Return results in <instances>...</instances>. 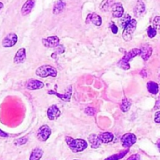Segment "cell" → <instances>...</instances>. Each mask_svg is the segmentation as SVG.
<instances>
[{"label":"cell","mask_w":160,"mask_h":160,"mask_svg":"<svg viewBox=\"0 0 160 160\" xmlns=\"http://www.w3.org/2000/svg\"><path fill=\"white\" fill-rule=\"evenodd\" d=\"M127 160H141V158H140V155L138 154H134V155H132L131 156L129 157Z\"/></svg>","instance_id":"cell-32"},{"label":"cell","mask_w":160,"mask_h":160,"mask_svg":"<svg viewBox=\"0 0 160 160\" xmlns=\"http://www.w3.org/2000/svg\"><path fill=\"white\" fill-rule=\"evenodd\" d=\"M51 135V129L47 125H43L38 129L37 138L39 141H46Z\"/></svg>","instance_id":"cell-5"},{"label":"cell","mask_w":160,"mask_h":160,"mask_svg":"<svg viewBox=\"0 0 160 160\" xmlns=\"http://www.w3.org/2000/svg\"><path fill=\"white\" fill-rule=\"evenodd\" d=\"M131 20H132L131 17H130L129 14H127L124 18H122V20H121V26L124 28L128 24V23L130 22Z\"/></svg>","instance_id":"cell-26"},{"label":"cell","mask_w":160,"mask_h":160,"mask_svg":"<svg viewBox=\"0 0 160 160\" xmlns=\"http://www.w3.org/2000/svg\"><path fill=\"white\" fill-rule=\"evenodd\" d=\"M155 122L160 124V111L156 112L155 114Z\"/></svg>","instance_id":"cell-33"},{"label":"cell","mask_w":160,"mask_h":160,"mask_svg":"<svg viewBox=\"0 0 160 160\" xmlns=\"http://www.w3.org/2000/svg\"><path fill=\"white\" fill-rule=\"evenodd\" d=\"M44 83L39 80L36 79H30L26 83V88L30 90H40V89L43 88Z\"/></svg>","instance_id":"cell-9"},{"label":"cell","mask_w":160,"mask_h":160,"mask_svg":"<svg viewBox=\"0 0 160 160\" xmlns=\"http://www.w3.org/2000/svg\"><path fill=\"white\" fill-rule=\"evenodd\" d=\"M34 5H35L34 0H27L25 3L23 5L22 8H21V14L23 16H26V15L29 14L32 10V9H33Z\"/></svg>","instance_id":"cell-17"},{"label":"cell","mask_w":160,"mask_h":160,"mask_svg":"<svg viewBox=\"0 0 160 160\" xmlns=\"http://www.w3.org/2000/svg\"><path fill=\"white\" fill-rule=\"evenodd\" d=\"M88 141L91 145L92 148H98L101 144L99 138H98V136L96 134H90L88 138Z\"/></svg>","instance_id":"cell-19"},{"label":"cell","mask_w":160,"mask_h":160,"mask_svg":"<svg viewBox=\"0 0 160 160\" xmlns=\"http://www.w3.org/2000/svg\"><path fill=\"white\" fill-rule=\"evenodd\" d=\"M156 34H157L156 29H155L153 27H152V26L148 27V35L149 38H154V37L156 35Z\"/></svg>","instance_id":"cell-28"},{"label":"cell","mask_w":160,"mask_h":160,"mask_svg":"<svg viewBox=\"0 0 160 160\" xmlns=\"http://www.w3.org/2000/svg\"><path fill=\"white\" fill-rule=\"evenodd\" d=\"M85 113L87 115H90V116H93V115H94L96 114V110H95V108H93L92 107H87L85 109Z\"/></svg>","instance_id":"cell-30"},{"label":"cell","mask_w":160,"mask_h":160,"mask_svg":"<svg viewBox=\"0 0 160 160\" xmlns=\"http://www.w3.org/2000/svg\"><path fill=\"white\" fill-rule=\"evenodd\" d=\"M65 2H64V0H58V2L54 4V7H53V14H59L61 12L64 10V7H65Z\"/></svg>","instance_id":"cell-20"},{"label":"cell","mask_w":160,"mask_h":160,"mask_svg":"<svg viewBox=\"0 0 160 160\" xmlns=\"http://www.w3.org/2000/svg\"><path fill=\"white\" fill-rule=\"evenodd\" d=\"M137 137L132 133H127L124 134L121 138V142L123 147L130 148L136 143Z\"/></svg>","instance_id":"cell-6"},{"label":"cell","mask_w":160,"mask_h":160,"mask_svg":"<svg viewBox=\"0 0 160 160\" xmlns=\"http://www.w3.org/2000/svg\"><path fill=\"white\" fill-rule=\"evenodd\" d=\"M42 44L45 47L47 48H53L59 46L60 39L58 36L53 35V36H50L47 38H43L42 40Z\"/></svg>","instance_id":"cell-8"},{"label":"cell","mask_w":160,"mask_h":160,"mask_svg":"<svg viewBox=\"0 0 160 160\" xmlns=\"http://www.w3.org/2000/svg\"><path fill=\"white\" fill-rule=\"evenodd\" d=\"M140 50H141V54L140 55H141V58H142L144 61H148L152 53V47L149 45H148V44H145V45H143Z\"/></svg>","instance_id":"cell-16"},{"label":"cell","mask_w":160,"mask_h":160,"mask_svg":"<svg viewBox=\"0 0 160 160\" xmlns=\"http://www.w3.org/2000/svg\"><path fill=\"white\" fill-rule=\"evenodd\" d=\"M141 75L142 77H144V78H145L146 76H147V72H146V71L145 70H142L141 72Z\"/></svg>","instance_id":"cell-36"},{"label":"cell","mask_w":160,"mask_h":160,"mask_svg":"<svg viewBox=\"0 0 160 160\" xmlns=\"http://www.w3.org/2000/svg\"><path fill=\"white\" fill-rule=\"evenodd\" d=\"M0 137H2V138H7L8 137V134L5 132H3L2 130H0Z\"/></svg>","instance_id":"cell-35"},{"label":"cell","mask_w":160,"mask_h":160,"mask_svg":"<svg viewBox=\"0 0 160 160\" xmlns=\"http://www.w3.org/2000/svg\"><path fill=\"white\" fill-rule=\"evenodd\" d=\"M64 52V47H62V46H59V47H58V49H57V53H63Z\"/></svg>","instance_id":"cell-34"},{"label":"cell","mask_w":160,"mask_h":160,"mask_svg":"<svg viewBox=\"0 0 160 160\" xmlns=\"http://www.w3.org/2000/svg\"><path fill=\"white\" fill-rule=\"evenodd\" d=\"M86 23L87 24L92 23V24H93L96 26H101V24H102V19H101V16H99L97 13H90L87 16Z\"/></svg>","instance_id":"cell-13"},{"label":"cell","mask_w":160,"mask_h":160,"mask_svg":"<svg viewBox=\"0 0 160 160\" xmlns=\"http://www.w3.org/2000/svg\"><path fill=\"white\" fill-rule=\"evenodd\" d=\"M160 108V101H158L156 102V104H155V108Z\"/></svg>","instance_id":"cell-37"},{"label":"cell","mask_w":160,"mask_h":160,"mask_svg":"<svg viewBox=\"0 0 160 160\" xmlns=\"http://www.w3.org/2000/svg\"><path fill=\"white\" fill-rule=\"evenodd\" d=\"M75 160H77V159H75Z\"/></svg>","instance_id":"cell-40"},{"label":"cell","mask_w":160,"mask_h":160,"mask_svg":"<svg viewBox=\"0 0 160 160\" xmlns=\"http://www.w3.org/2000/svg\"><path fill=\"white\" fill-rule=\"evenodd\" d=\"M111 29H112V32L113 34H117L118 32V28L116 25H115L114 23H112L111 24Z\"/></svg>","instance_id":"cell-31"},{"label":"cell","mask_w":160,"mask_h":160,"mask_svg":"<svg viewBox=\"0 0 160 160\" xmlns=\"http://www.w3.org/2000/svg\"><path fill=\"white\" fill-rule=\"evenodd\" d=\"M98 138H99L101 143L103 144H108V143L112 142L114 140V135L113 133H110V132H104L98 135Z\"/></svg>","instance_id":"cell-18"},{"label":"cell","mask_w":160,"mask_h":160,"mask_svg":"<svg viewBox=\"0 0 160 160\" xmlns=\"http://www.w3.org/2000/svg\"><path fill=\"white\" fill-rule=\"evenodd\" d=\"M129 152V150L122 151V152H120L119 153L115 154V155H112V156H109L108 158H107L106 159H104V160H119V159H121V158H123V157L127 155V152Z\"/></svg>","instance_id":"cell-24"},{"label":"cell","mask_w":160,"mask_h":160,"mask_svg":"<svg viewBox=\"0 0 160 160\" xmlns=\"http://www.w3.org/2000/svg\"><path fill=\"white\" fill-rule=\"evenodd\" d=\"M28 138L27 137H24V138H21L15 140L14 144L16 145H23V144H25L28 142Z\"/></svg>","instance_id":"cell-27"},{"label":"cell","mask_w":160,"mask_h":160,"mask_svg":"<svg viewBox=\"0 0 160 160\" xmlns=\"http://www.w3.org/2000/svg\"><path fill=\"white\" fill-rule=\"evenodd\" d=\"M72 87H69V89H68L67 92L64 94H61V93H58V92H55L53 90H50L48 92L49 94H51V95H56L57 97L60 98L61 100L62 101H66V102H68L70 101L71 99V96H72Z\"/></svg>","instance_id":"cell-11"},{"label":"cell","mask_w":160,"mask_h":160,"mask_svg":"<svg viewBox=\"0 0 160 160\" xmlns=\"http://www.w3.org/2000/svg\"><path fill=\"white\" fill-rule=\"evenodd\" d=\"M35 74L41 78H46L48 76L56 77L58 75V71L53 66L46 64L38 67L35 71Z\"/></svg>","instance_id":"cell-3"},{"label":"cell","mask_w":160,"mask_h":160,"mask_svg":"<svg viewBox=\"0 0 160 160\" xmlns=\"http://www.w3.org/2000/svg\"><path fill=\"white\" fill-rule=\"evenodd\" d=\"M157 145H158V147L160 148V140H158V142H157Z\"/></svg>","instance_id":"cell-39"},{"label":"cell","mask_w":160,"mask_h":160,"mask_svg":"<svg viewBox=\"0 0 160 160\" xmlns=\"http://www.w3.org/2000/svg\"><path fill=\"white\" fill-rule=\"evenodd\" d=\"M65 141L67 144H68L71 150L73 152H75V153L82 152L88 146L87 141L83 139H73L71 137L67 136L65 138Z\"/></svg>","instance_id":"cell-1"},{"label":"cell","mask_w":160,"mask_h":160,"mask_svg":"<svg viewBox=\"0 0 160 160\" xmlns=\"http://www.w3.org/2000/svg\"><path fill=\"white\" fill-rule=\"evenodd\" d=\"M2 8H3V4H2V2H0V10H2Z\"/></svg>","instance_id":"cell-38"},{"label":"cell","mask_w":160,"mask_h":160,"mask_svg":"<svg viewBox=\"0 0 160 160\" xmlns=\"http://www.w3.org/2000/svg\"><path fill=\"white\" fill-rule=\"evenodd\" d=\"M114 0H103L100 5V10L103 12H106L109 10L110 7H112Z\"/></svg>","instance_id":"cell-23"},{"label":"cell","mask_w":160,"mask_h":160,"mask_svg":"<svg viewBox=\"0 0 160 160\" xmlns=\"http://www.w3.org/2000/svg\"><path fill=\"white\" fill-rule=\"evenodd\" d=\"M137 27V21L135 19H132L130 22L128 23L127 26L123 28V32H122V38L125 41L129 42L133 38V35L135 32V29Z\"/></svg>","instance_id":"cell-4"},{"label":"cell","mask_w":160,"mask_h":160,"mask_svg":"<svg viewBox=\"0 0 160 160\" xmlns=\"http://www.w3.org/2000/svg\"><path fill=\"white\" fill-rule=\"evenodd\" d=\"M61 115V111L58 106L52 105L47 110V116L50 120L57 119Z\"/></svg>","instance_id":"cell-12"},{"label":"cell","mask_w":160,"mask_h":160,"mask_svg":"<svg viewBox=\"0 0 160 160\" xmlns=\"http://www.w3.org/2000/svg\"><path fill=\"white\" fill-rule=\"evenodd\" d=\"M26 59V50L24 48H21L15 54L13 61L15 64H22Z\"/></svg>","instance_id":"cell-15"},{"label":"cell","mask_w":160,"mask_h":160,"mask_svg":"<svg viewBox=\"0 0 160 160\" xmlns=\"http://www.w3.org/2000/svg\"><path fill=\"white\" fill-rule=\"evenodd\" d=\"M18 37L16 34H9V35H7V36L4 38V39L2 40V47H5V48H10V47H13V46L16 45V43L18 42Z\"/></svg>","instance_id":"cell-7"},{"label":"cell","mask_w":160,"mask_h":160,"mask_svg":"<svg viewBox=\"0 0 160 160\" xmlns=\"http://www.w3.org/2000/svg\"><path fill=\"white\" fill-rule=\"evenodd\" d=\"M144 11H145V4L142 0H138L133 9V13L135 17L139 18L144 13Z\"/></svg>","instance_id":"cell-14"},{"label":"cell","mask_w":160,"mask_h":160,"mask_svg":"<svg viewBox=\"0 0 160 160\" xmlns=\"http://www.w3.org/2000/svg\"><path fill=\"white\" fill-rule=\"evenodd\" d=\"M43 155V151L39 148H36L32 152L29 160H39Z\"/></svg>","instance_id":"cell-21"},{"label":"cell","mask_w":160,"mask_h":160,"mask_svg":"<svg viewBox=\"0 0 160 160\" xmlns=\"http://www.w3.org/2000/svg\"><path fill=\"white\" fill-rule=\"evenodd\" d=\"M130 107H131V102L129 101L127 98H124L122 101V104H121V106H120V108L123 112H127L130 110Z\"/></svg>","instance_id":"cell-25"},{"label":"cell","mask_w":160,"mask_h":160,"mask_svg":"<svg viewBox=\"0 0 160 160\" xmlns=\"http://www.w3.org/2000/svg\"><path fill=\"white\" fill-rule=\"evenodd\" d=\"M147 88L149 93L152 94H157L158 93V85L155 82L149 81L147 83Z\"/></svg>","instance_id":"cell-22"},{"label":"cell","mask_w":160,"mask_h":160,"mask_svg":"<svg viewBox=\"0 0 160 160\" xmlns=\"http://www.w3.org/2000/svg\"><path fill=\"white\" fill-rule=\"evenodd\" d=\"M141 54V50L138 48L132 49L131 50H130L129 52H127V53H125L122 58L118 61V67L121 68L123 70H129L130 68V61L131 59H133V58H135L138 55Z\"/></svg>","instance_id":"cell-2"},{"label":"cell","mask_w":160,"mask_h":160,"mask_svg":"<svg viewBox=\"0 0 160 160\" xmlns=\"http://www.w3.org/2000/svg\"><path fill=\"white\" fill-rule=\"evenodd\" d=\"M112 13L113 18H120L124 14L123 7L121 3H115L112 7Z\"/></svg>","instance_id":"cell-10"},{"label":"cell","mask_w":160,"mask_h":160,"mask_svg":"<svg viewBox=\"0 0 160 160\" xmlns=\"http://www.w3.org/2000/svg\"><path fill=\"white\" fill-rule=\"evenodd\" d=\"M153 28L156 30L160 29V17L156 16L153 20Z\"/></svg>","instance_id":"cell-29"}]
</instances>
